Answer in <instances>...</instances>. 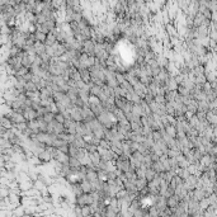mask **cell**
Masks as SVG:
<instances>
[{
    "mask_svg": "<svg viewBox=\"0 0 217 217\" xmlns=\"http://www.w3.org/2000/svg\"><path fill=\"white\" fill-rule=\"evenodd\" d=\"M93 202H94V198L92 196V193H81L80 196H76V203L79 206L92 205Z\"/></svg>",
    "mask_w": 217,
    "mask_h": 217,
    "instance_id": "obj_1",
    "label": "cell"
},
{
    "mask_svg": "<svg viewBox=\"0 0 217 217\" xmlns=\"http://www.w3.org/2000/svg\"><path fill=\"white\" fill-rule=\"evenodd\" d=\"M23 116L27 121H31V119H36L38 117V112L37 109H34L33 107H27L24 111H23Z\"/></svg>",
    "mask_w": 217,
    "mask_h": 217,
    "instance_id": "obj_2",
    "label": "cell"
},
{
    "mask_svg": "<svg viewBox=\"0 0 217 217\" xmlns=\"http://www.w3.org/2000/svg\"><path fill=\"white\" fill-rule=\"evenodd\" d=\"M83 52H87L89 55H94L95 54V43L90 40L85 41L83 43Z\"/></svg>",
    "mask_w": 217,
    "mask_h": 217,
    "instance_id": "obj_3",
    "label": "cell"
},
{
    "mask_svg": "<svg viewBox=\"0 0 217 217\" xmlns=\"http://www.w3.org/2000/svg\"><path fill=\"white\" fill-rule=\"evenodd\" d=\"M55 160H56V161H59V163H61V164H69L70 155L66 154V152L60 151V150H59V152L56 154V156H55Z\"/></svg>",
    "mask_w": 217,
    "mask_h": 217,
    "instance_id": "obj_4",
    "label": "cell"
},
{
    "mask_svg": "<svg viewBox=\"0 0 217 217\" xmlns=\"http://www.w3.org/2000/svg\"><path fill=\"white\" fill-rule=\"evenodd\" d=\"M51 125H52V127H54V132H56V133H59V135L66 131L64 123H61V122H57L56 119L51 122Z\"/></svg>",
    "mask_w": 217,
    "mask_h": 217,
    "instance_id": "obj_5",
    "label": "cell"
},
{
    "mask_svg": "<svg viewBox=\"0 0 217 217\" xmlns=\"http://www.w3.org/2000/svg\"><path fill=\"white\" fill-rule=\"evenodd\" d=\"M27 123H28V128H31L32 132H34V133H38V132H41V130H40V123H38V121H37V118L36 119L27 121Z\"/></svg>",
    "mask_w": 217,
    "mask_h": 217,
    "instance_id": "obj_6",
    "label": "cell"
},
{
    "mask_svg": "<svg viewBox=\"0 0 217 217\" xmlns=\"http://www.w3.org/2000/svg\"><path fill=\"white\" fill-rule=\"evenodd\" d=\"M46 48H47V46H46L45 42H40V41L34 42V51H36L37 55H41V54L46 52Z\"/></svg>",
    "mask_w": 217,
    "mask_h": 217,
    "instance_id": "obj_7",
    "label": "cell"
},
{
    "mask_svg": "<svg viewBox=\"0 0 217 217\" xmlns=\"http://www.w3.org/2000/svg\"><path fill=\"white\" fill-rule=\"evenodd\" d=\"M1 126L5 127V128H8V130H10V128H13V127H14V122L9 118L8 116L4 114L1 117Z\"/></svg>",
    "mask_w": 217,
    "mask_h": 217,
    "instance_id": "obj_8",
    "label": "cell"
},
{
    "mask_svg": "<svg viewBox=\"0 0 217 217\" xmlns=\"http://www.w3.org/2000/svg\"><path fill=\"white\" fill-rule=\"evenodd\" d=\"M151 168L154 169L155 172H156L158 174H160V173H164L165 172V166H164V164L160 161V160H158V161H154L152 163V165H151Z\"/></svg>",
    "mask_w": 217,
    "mask_h": 217,
    "instance_id": "obj_9",
    "label": "cell"
},
{
    "mask_svg": "<svg viewBox=\"0 0 217 217\" xmlns=\"http://www.w3.org/2000/svg\"><path fill=\"white\" fill-rule=\"evenodd\" d=\"M69 165H70V168H73V169H80V166H81L83 164H81V161H80V159L74 158V156H70Z\"/></svg>",
    "mask_w": 217,
    "mask_h": 217,
    "instance_id": "obj_10",
    "label": "cell"
},
{
    "mask_svg": "<svg viewBox=\"0 0 217 217\" xmlns=\"http://www.w3.org/2000/svg\"><path fill=\"white\" fill-rule=\"evenodd\" d=\"M156 174H158V173L155 172V170H154V169H152L151 166H150V168H147V169H146V174H145V178L147 179L149 182H151L152 179H154L155 177H156Z\"/></svg>",
    "mask_w": 217,
    "mask_h": 217,
    "instance_id": "obj_11",
    "label": "cell"
},
{
    "mask_svg": "<svg viewBox=\"0 0 217 217\" xmlns=\"http://www.w3.org/2000/svg\"><path fill=\"white\" fill-rule=\"evenodd\" d=\"M114 95L116 97H126L127 95V90L122 88L121 85H118V87L114 88Z\"/></svg>",
    "mask_w": 217,
    "mask_h": 217,
    "instance_id": "obj_12",
    "label": "cell"
},
{
    "mask_svg": "<svg viewBox=\"0 0 217 217\" xmlns=\"http://www.w3.org/2000/svg\"><path fill=\"white\" fill-rule=\"evenodd\" d=\"M192 71H193V74H194L196 76H198V75H203V74L206 73V69H205V66H203V65H201V64H199L198 66H196V67L193 69Z\"/></svg>",
    "mask_w": 217,
    "mask_h": 217,
    "instance_id": "obj_13",
    "label": "cell"
},
{
    "mask_svg": "<svg viewBox=\"0 0 217 217\" xmlns=\"http://www.w3.org/2000/svg\"><path fill=\"white\" fill-rule=\"evenodd\" d=\"M156 60L160 65V67H168L169 65V60L166 57H164V56H156Z\"/></svg>",
    "mask_w": 217,
    "mask_h": 217,
    "instance_id": "obj_14",
    "label": "cell"
},
{
    "mask_svg": "<svg viewBox=\"0 0 217 217\" xmlns=\"http://www.w3.org/2000/svg\"><path fill=\"white\" fill-rule=\"evenodd\" d=\"M36 90H38L37 84L34 81H27V84H26V92H36Z\"/></svg>",
    "mask_w": 217,
    "mask_h": 217,
    "instance_id": "obj_15",
    "label": "cell"
},
{
    "mask_svg": "<svg viewBox=\"0 0 217 217\" xmlns=\"http://www.w3.org/2000/svg\"><path fill=\"white\" fill-rule=\"evenodd\" d=\"M177 90H178L179 94H182V95H191V90L188 88H185L184 85H182V84H179Z\"/></svg>",
    "mask_w": 217,
    "mask_h": 217,
    "instance_id": "obj_16",
    "label": "cell"
},
{
    "mask_svg": "<svg viewBox=\"0 0 217 217\" xmlns=\"http://www.w3.org/2000/svg\"><path fill=\"white\" fill-rule=\"evenodd\" d=\"M47 36L45 34V32H36L34 33V40L40 41V42H46Z\"/></svg>",
    "mask_w": 217,
    "mask_h": 217,
    "instance_id": "obj_17",
    "label": "cell"
},
{
    "mask_svg": "<svg viewBox=\"0 0 217 217\" xmlns=\"http://www.w3.org/2000/svg\"><path fill=\"white\" fill-rule=\"evenodd\" d=\"M55 114H56V113H54V112H48V113H46V114L42 116V117H43V119L47 122V123H51L52 121H55Z\"/></svg>",
    "mask_w": 217,
    "mask_h": 217,
    "instance_id": "obj_18",
    "label": "cell"
},
{
    "mask_svg": "<svg viewBox=\"0 0 217 217\" xmlns=\"http://www.w3.org/2000/svg\"><path fill=\"white\" fill-rule=\"evenodd\" d=\"M31 71V69L29 67H27V66H22V67L18 70L17 73H14V75H19V76H24L26 74H28Z\"/></svg>",
    "mask_w": 217,
    "mask_h": 217,
    "instance_id": "obj_19",
    "label": "cell"
},
{
    "mask_svg": "<svg viewBox=\"0 0 217 217\" xmlns=\"http://www.w3.org/2000/svg\"><path fill=\"white\" fill-rule=\"evenodd\" d=\"M46 46H52L54 43H56V37L54 36V34H48L47 36V38H46Z\"/></svg>",
    "mask_w": 217,
    "mask_h": 217,
    "instance_id": "obj_20",
    "label": "cell"
},
{
    "mask_svg": "<svg viewBox=\"0 0 217 217\" xmlns=\"http://www.w3.org/2000/svg\"><path fill=\"white\" fill-rule=\"evenodd\" d=\"M55 119L57 121V122H61V123H64L66 118H65V116H64L62 112H57V113L55 114Z\"/></svg>",
    "mask_w": 217,
    "mask_h": 217,
    "instance_id": "obj_21",
    "label": "cell"
},
{
    "mask_svg": "<svg viewBox=\"0 0 217 217\" xmlns=\"http://www.w3.org/2000/svg\"><path fill=\"white\" fill-rule=\"evenodd\" d=\"M45 187H46V183H45V182H40V180H37V182L34 183V188H36V189H38V191L45 189Z\"/></svg>",
    "mask_w": 217,
    "mask_h": 217,
    "instance_id": "obj_22",
    "label": "cell"
},
{
    "mask_svg": "<svg viewBox=\"0 0 217 217\" xmlns=\"http://www.w3.org/2000/svg\"><path fill=\"white\" fill-rule=\"evenodd\" d=\"M33 75H34V74H33L32 71H29L28 74H26L23 78H24V80H26V81H32V79H33Z\"/></svg>",
    "mask_w": 217,
    "mask_h": 217,
    "instance_id": "obj_23",
    "label": "cell"
},
{
    "mask_svg": "<svg viewBox=\"0 0 217 217\" xmlns=\"http://www.w3.org/2000/svg\"><path fill=\"white\" fill-rule=\"evenodd\" d=\"M42 199H43L46 203H51V202H52V197L48 196V194H45L43 197H42Z\"/></svg>",
    "mask_w": 217,
    "mask_h": 217,
    "instance_id": "obj_24",
    "label": "cell"
}]
</instances>
